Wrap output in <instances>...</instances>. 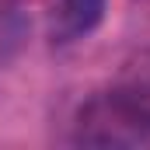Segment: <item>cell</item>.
<instances>
[{
	"label": "cell",
	"instance_id": "obj_1",
	"mask_svg": "<svg viewBox=\"0 0 150 150\" xmlns=\"http://www.w3.org/2000/svg\"><path fill=\"white\" fill-rule=\"evenodd\" d=\"M74 140L84 147H150V80L87 98L74 119Z\"/></svg>",
	"mask_w": 150,
	"mask_h": 150
},
{
	"label": "cell",
	"instance_id": "obj_2",
	"mask_svg": "<svg viewBox=\"0 0 150 150\" xmlns=\"http://www.w3.org/2000/svg\"><path fill=\"white\" fill-rule=\"evenodd\" d=\"M101 18H105V0H49L52 42H74L91 35Z\"/></svg>",
	"mask_w": 150,
	"mask_h": 150
},
{
	"label": "cell",
	"instance_id": "obj_3",
	"mask_svg": "<svg viewBox=\"0 0 150 150\" xmlns=\"http://www.w3.org/2000/svg\"><path fill=\"white\" fill-rule=\"evenodd\" d=\"M28 32H32L28 4L25 0H0V67L21 52Z\"/></svg>",
	"mask_w": 150,
	"mask_h": 150
}]
</instances>
